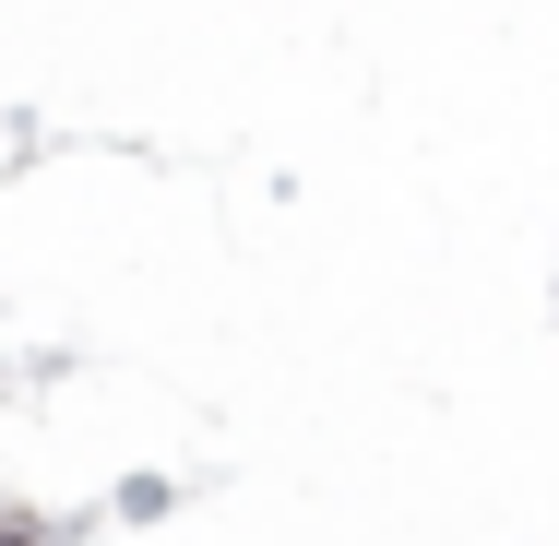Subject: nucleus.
<instances>
[{
    "instance_id": "obj_1",
    "label": "nucleus",
    "mask_w": 559,
    "mask_h": 546,
    "mask_svg": "<svg viewBox=\"0 0 559 546\" xmlns=\"http://www.w3.org/2000/svg\"><path fill=\"white\" fill-rule=\"evenodd\" d=\"M0 546H36V535H24V523H0Z\"/></svg>"
}]
</instances>
